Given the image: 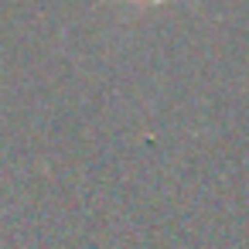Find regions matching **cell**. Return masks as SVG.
<instances>
[{"mask_svg":"<svg viewBox=\"0 0 249 249\" xmlns=\"http://www.w3.org/2000/svg\"><path fill=\"white\" fill-rule=\"evenodd\" d=\"M130 4H140V7H160V4H167V0H130Z\"/></svg>","mask_w":249,"mask_h":249,"instance_id":"obj_1","label":"cell"}]
</instances>
